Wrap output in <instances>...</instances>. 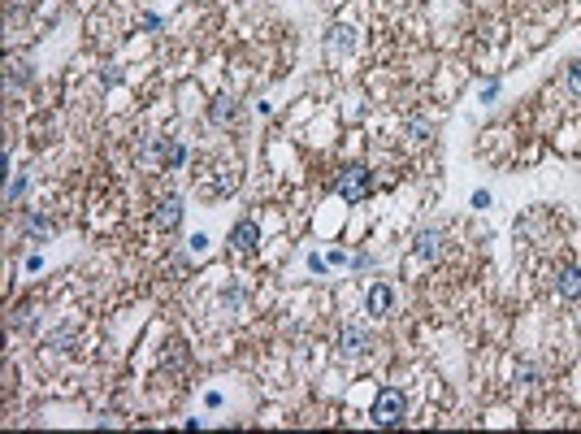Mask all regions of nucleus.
<instances>
[{"label":"nucleus","instance_id":"nucleus-1","mask_svg":"<svg viewBox=\"0 0 581 434\" xmlns=\"http://www.w3.org/2000/svg\"><path fill=\"white\" fill-rule=\"evenodd\" d=\"M408 417V395L399 387H382L378 400H374V421L378 425H399Z\"/></svg>","mask_w":581,"mask_h":434},{"label":"nucleus","instance_id":"nucleus-2","mask_svg":"<svg viewBox=\"0 0 581 434\" xmlns=\"http://www.w3.org/2000/svg\"><path fill=\"white\" fill-rule=\"evenodd\" d=\"M369 191H374V174H369L364 166H343L339 170V196L347 204H360Z\"/></svg>","mask_w":581,"mask_h":434},{"label":"nucleus","instance_id":"nucleus-3","mask_svg":"<svg viewBox=\"0 0 581 434\" xmlns=\"http://www.w3.org/2000/svg\"><path fill=\"white\" fill-rule=\"evenodd\" d=\"M339 348H343V356H360V352H369V335H364V326H343Z\"/></svg>","mask_w":581,"mask_h":434},{"label":"nucleus","instance_id":"nucleus-4","mask_svg":"<svg viewBox=\"0 0 581 434\" xmlns=\"http://www.w3.org/2000/svg\"><path fill=\"white\" fill-rule=\"evenodd\" d=\"M555 291H560L564 300H581V265H564V269H560Z\"/></svg>","mask_w":581,"mask_h":434},{"label":"nucleus","instance_id":"nucleus-5","mask_svg":"<svg viewBox=\"0 0 581 434\" xmlns=\"http://www.w3.org/2000/svg\"><path fill=\"white\" fill-rule=\"evenodd\" d=\"M391 304H395V291H391L386 283H378V287H369V300H364V308L374 313V317H386V313H391Z\"/></svg>","mask_w":581,"mask_h":434},{"label":"nucleus","instance_id":"nucleus-6","mask_svg":"<svg viewBox=\"0 0 581 434\" xmlns=\"http://www.w3.org/2000/svg\"><path fill=\"white\" fill-rule=\"evenodd\" d=\"M230 243H235L239 252H252V248L260 243V226H256V222H239V226L230 231Z\"/></svg>","mask_w":581,"mask_h":434},{"label":"nucleus","instance_id":"nucleus-7","mask_svg":"<svg viewBox=\"0 0 581 434\" xmlns=\"http://www.w3.org/2000/svg\"><path fill=\"white\" fill-rule=\"evenodd\" d=\"M178 222H182V200H174V196H170L161 208H156V226H161V231H174Z\"/></svg>","mask_w":581,"mask_h":434},{"label":"nucleus","instance_id":"nucleus-8","mask_svg":"<svg viewBox=\"0 0 581 434\" xmlns=\"http://www.w3.org/2000/svg\"><path fill=\"white\" fill-rule=\"evenodd\" d=\"M416 252L426 256V261H434V256L443 252V235H438V231H426V235L416 239Z\"/></svg>","mask_w":581,"mask_h":434},{"label":"nucleus","instance_id":"nucleus-9","mask_svg":"<svg viewBox=\"0 0 581 434\" xmlns=\"http://www.w3.org/2000/svg\"><path fill=\"white\" fill-rule=\"evenodd\" d=\"M161 156L170 161V166H182V156H187V148H182V143H170V148H161Z\"/></svg>","mask_w":581,"mask_h":434},{"label":"nucleus","instance_id":"nucleus-10","mask_svg":"<svg viewBox=\"0 0 581 434\" xmlns=\"http://www.w3.org/2000/svg\"><path fill=\"white\" fill-rule=\"evenodd\" d=\"M568 87L581 96V61H572V66H568Z\"/></svg>","mask_w":581,"mask_h":434},{"label":"nucleus","instance_id":"nucleus-11","mask_svg":"<svg viewBox=\"0 0 581 434\" xmlns=\"http://www.w3.org/2000/svg\"><path fill=\"white\" fill-rule=\"evenodd\" d=\"M490 204V191H473V208H486Z\"/></svg>","mask_w":581,"mask_h":434}]
</instances>
